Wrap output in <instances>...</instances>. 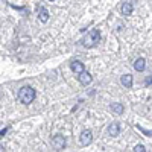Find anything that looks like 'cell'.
Returning a JSON list of instances; mask_svg holds the SVG:
<instances>
[{
    "mask_svg": "<svg viewBox=\"0 0 152 152\" xmlns=\"http://www.w3.org/2000/svg\"><path fill=\"white\" fill-rule=\"evenodd\" d=\"M35 96H37L35 90H34L32 87H29V85L21 87V88H20V91H18V99H20V102L24 104V105L32 104V100L35 99Z\"/></svg>",
    "mask_w": 152,
    "mask_h": 152,
    "instance_id": "obj_1",
    "label": "cell"
},
{
    "mask_svg": "<svg viewBox=\"0 0 152 152\" xmlns=\"http://www.w3.org/2000/svg\"><path fill=\"white\" fill-rule=\"evenodd\" d=\"M99 41H100V32L97 29H93V31L88 32V35L82 40V44L87 49H91V47H96L99 44Z\"/></svg>",
    "mask_w": 152,
    "mask_h": 152,
    "instance_id": "obj_2",
    "label": "cell"
},
{
    "mask_svg": "<svg viewBox=\"0 0 152 152\" xmlns=\"http://www.w3.org/2000/svg\"><path fill=\"white\" fill-rule=\"evenodd\" d=\"M52 146H53L56 151H62V149L66 148V138L62 137V135H59V134L53 135V137H52Z\"/></svg>",
    "mask_w": 152,
    "mask_h": 152,
    "instance_id": "obj_3",
    "label": "cell"
},
{
    "mask_svg": "<svg viewBox=\"0 0 152 152\" xmlns=\"http://www.w3.org/2000/svg\"><path fill=\"white\" fill-rule=\"evenodd\" d=\"M79 140H81V145H82V146H88V145L91 143V140H93V134H91V131H90V129H84V131L81 132Z\"/></svg>",
    "mask_w": 152,
    "mask_h": 152,
    "instance_id": "obj_4",
    "label": "cell"
},
{
    "mask_svg": "<svg viewBox=\"0 0 152 152\" xmlns=\"http://www.w3.org/2000/svg\"><path fill=\"white\" fill-rule=\"evenodd\" d=\"M78 79H79V82H81L82 85H88V84H91V81H93L91 75L88 73V72H85V70L78 75Z\"/></svg>",
    "mask_w": 152,
    "mask_h": 152,
    "instance_id": "obj_5",
    "label": "cell"
},
{
    "mask_svg": "<svg viewBox=\"0 0 152 152\" xmlns=\"http://www.w3.org/2000/svg\"><path fill=\"white\" fill-rule=\"evenodd\" d=\"M108 134H110V137H117L119 134H120V125L119 123H111L110 126H108Z\"/></svg>",
    "mask_w": 152,
    "mask_h": 152,
    "instance_id": "obj_6",
    "label": "cell"
},
{
    "mask_svg": "<svg viewBox=\"0 0 152 152\" xmlns=\"http://www.w3.org/2000/svg\"><path fill=\"white\" fill-rule=\"evenodd\" d=\"M134 69H135L137 72H145V69H146V59H145V58L135 59V61H134Z\"/></svg>",
    "mask_w": 152,
    "mask_h": 152,
    "instance_id": "obj_7",
    "label": "cell"
},
{
    "mask_svg": "<svg viewBox=\"0 0 152 152\" xmlns=\"http://www.w3.org/2000/svg\"><path fill=\"white\" fill-rule=\"evenodd\" d=\"M110 108H111V111H113L114 114H117V116H120V114L125 111V107H123L120 102H113V104L110 105Z\"/></svg>",
    "mask_w": 152,
    "mask_h": 152,
    "instance_id": "obj_8",
    "label": "cell"
},
{
    "mask_svg": "<svg viewBox=\"0 0 152 152\" xmlns=\"http://www.w3.org/2000/svg\"><path fill=\"white\" fill-rule=\"evenodd\" d=\"M120 82H122V85L125 87V88H131L132 87V76L131 75H123L122 78H120Z\"/></svg>",
    "mask_w": 152,
    "mask_h": 152,
    "instance_id": "obj_9",
    "label": "cell"
},
{
    "mask_svg": "<svg viewBox=\"0 0 152 152\" xmlns=\"http://www.w3.org/2000/svg\"><path fill=\"white\" fill-rule=\"evenodd\" d=\"M70 69H72L76 75H79L81 72H84V70H85V69H84V64H82L81 61H73L72 64H70Z\"/></svg>",
    "mask_w": 152,
    "mask_h": 152,
    "instance_id": "obj_10",
    "label": "cell"
},
{
    "mask_svg": "<svg viewBox=\"0 0 152 152\" xmlns=\"http://www.w3.org/2000/svg\"><path fill=\"white\" fill-rule=\"evenodd\" d=\"M38 17H40V21L41 23H47V20H49V11L41 6L40 8V15H38Z\"/></svg>",
    "mask_w": 152,
    "mask_h": 152,
    "instance_id": "obj_11",
    "label": "cell"
},
{
    "mask_svg": "<svg viewBox=\"0 0 152 152\" xmlns=\"http://www.w3.org/2000/svg\"><path fill=\"white\" fill-rule=\"evenodd\" d=\"M120 11H122L123 15H131L132 14V5L131 3H123L122 8H120Z\"/></svg>",
    "mask_w": 152,
    "mask_h": 152,
    "instance_id": "obj_12",
    "label": "cell"
},
{
    "mask_svg": "<svg viewBox=\"0 0 152 152\" xmlns=\"http://www.w3.org/2000/svg\"><path fill=\"white\" fill-rule=\"evenodd\" d=\"M137 128H138V129H140V131H142V132H143L145 135H152V131H148V129H145V128H142V126H140V125H137Z\"/></svg>",
    "mask_w": 152,
    "mask_h": 152,
    "instance_id": "obj_13",
    "label": "cell"
},
{
    "mask_svg": "<svg viewBox=\"0 0 152 152\" xmlns=\"http://www.w3.org/2000/svg\"><path fill=\"white\" fill-rule=\"evenodd\" d=\"M134 151H135V152H145L146 149H145V146H143V145H137V146L134 148Z\"/></svg>",
    "mask_w": 152,
    "mask_h": 152,
    "instance_id": "obj_14",
    "label": "cell"
},
{
    "mask_svg": "<svg viewBox=\"0 0 152 152\" xmlns=\"http://www.w3.org/2000/svg\"><path fill=\"white\" fill-rule=\"evenodd\" d=\"M8 129H9V126H6L5 129H2V131H0V137H3V135L6 134V131H8Z\"/></svg>",
    "mask_w": 152,
    "mask_h": 152,
    "instance_id": "obj_15",
    "label": "cell"
},
{
    "mask_svg": "<svg viewBox=\"0 0 152 152\" xmlns=\"http://www.w3.org/2000/svg\"><path fill=\"white\" fill-rule=\"evenodd\" d=\"M0 151H5V149H3V146H2V145H0Z\"/></svg>",
    "mask_w": 152,
    "mask_h": 152,
    "instance_id": "obj_16",
    "label": "cell"
},
{
    "mask_svg": "<svg viewBox=\"0 0 152 152\" xmlns=\"http://www.w3.org/2000/svg\"><path fill=\"white\" fill-rule=\"evenodd\" d=\"M50 2H55V0H50Z\"/></svg>",
    "mask_w": 152,
    "mask_h": 152,
    "instance_id": "obj_17",
    "label": "cell"
}]
</instances>
